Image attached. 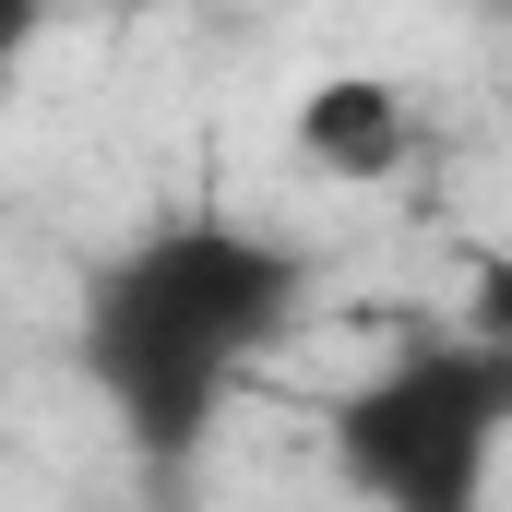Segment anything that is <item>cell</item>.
I'll list each match as a JSON object with an SVG mask.
<instances>
[{"label": "cell", "instance_id": "cell-1", "mask_svg": "<svg viewBox=\"0 0 512 512\" xmlns=\"http://www.w3.org/2000/svg\"><path fill=\"white\" fill-rule=\"evenodd\" d=\"M298 310H310L298 239L239 215H167L84 274V382L143 465H191Z\"/></svg>", "mask_w": 512, "mask_h": 512}, {"label": "cell", "instance_id": "cell-2", "mask_svg": "<svg viewBox=\"0 0 512 512\" xmlns=\"http://www.w3.org/2000/svg\"><path fill=\"white\" fill-rule=\"evenodd\" d=\"M501 429H512L501 334H417L405 358L358 370L322 405V453L370 512H489Z\"/></svg>", "mask_w": 512, "mask_h": 512}, {"label": "cell", "instance_id": "cell-3", "mask_svg": "<svg viewBox=\"0 0 512 512\" xmlns=\"http://www.w3.org/2000/svg\"><path fill=\"white\" fill-rule=\"evenodd\" d=\"M286 143L334 191H393L417 167L429 120H417V84H393V72H310L298 108H286Z\"/></svg>", "mask_w": 512, "mask_h": 512}, {"label": "cell", "instance_id": "cell-4", "mask_svg": "<svg viewBox=\"0 0 512 512\" xmlns=\"http://www.w3.org/2000/svg\"><path fill=\"white\" fill-rule=\"evenodd\" d=\"M48 24H60V0H0V96H12V72L48 48Z\"/></svg>", "mask_w": 512, "mask_h": 512}]
</instances>
